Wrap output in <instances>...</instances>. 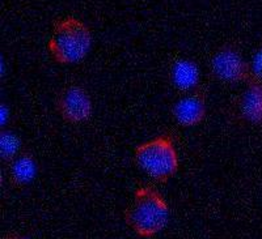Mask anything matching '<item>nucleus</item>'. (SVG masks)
Wrapping results in <instances>:
<instances>
[{
  "mask_svg": "<svg viewBox=\"0 0 262 239\" xmlns=\"http://www.w3.org/2000/svg\"><path fill=\"white\" fill-rule=\"evenodd\" d=\"M7 175L11 186L15 188L28 186L37 175L36 159L30 152H20L7 163Z\"/></svg>",
  "mask_w": 262,
  "mask_h": 239,
  "instance_id": "nucleus-7",
  "label": "nucleus"
},
{
  "mask_svg": "<svg viewBox=\"0 0 262 239\" xmlns=\"http://www.w3.org/2000/svg\"><path fill=\"white\" fill-rule=\"evenodd\" d=\"M247 92L243 94L240 110L245 121L252 124H262V83L259 80L250 81Z\"/></svg>",
  "mask_w": 262,
  "mask_h": 239,
  "instance_id": "nucleus-8",
  "label": "nucleus"
},
{
  "mask_svg": "<svg viewBox=\"0 0 262 239\" xmlns=\"http://www.w3.org/2000/svg\"><path fill=\"white\" fill-rule=\"evenodd\" d=\"M211 71L217 80L223 83H243L253 81L250 65L236 49L222 47L212 55Z\"/></svg>",
  "mask_w": 262,
  "mask_h": 239,
  "instance_id": "nucleus-4",
  "label": "nucleus"
},
{
  "mask_svg": "<svg viewBox=\"0 0 262 239\" xmlns=\"http://www.w3.org/2000/svg\"><path fill=\"white\" fill-rule=\"evenodd\" d=\"M172 114L181 127H194L202 123L206 116V97L195 92L182 97L173 105Z\"/></svg>",
  "mask_w": 262,
  "mask_h": 239,
  "instance_id": "nucleus-6",
  "label": "nucleus"
},
{
  "mask_svg": "<svg viewBox=\"0 0 262 239\" xmlns=\"http://www.w3.org/2000/svg\"><path fill=\"white\" fill-rule=\"evenodd\" d=\"M169 219V207L160 192L152 186L135 189L125 210V221L138 236L151 238L163 230Z\"/></svg>",
  "mask_w": 262,
  "mask_h": 239,
  "instance_id": "nucleus-1",
  "label": "nucleus"
},
{
  "mask_svg": "<svg viewBox=\"0 0 262 239\" xmlns=\"http://www.w3.org/2000/svg\"><path fill=\"white\" fill-rule=\"evenodd\" d=\"M21 141L18 136L9 131H2L0 133V156L4 162L8 163L20 153Z\"/></svg>",
  "mask_w": 262,
  "mask_h": 239,
  "instance_id": "nucleus-10",
  "label": "nucleus"
},
{
  "mask_svg": "<svg viewBox=\"0 0 262 239\" xmlns=\"http://www.w3.org/2000/svg\"><path fill=\"white\" fill-rule=\"evenodd\" d=\"M134 161L140 170L159 183H167L179 170V154L169 135L155 136L138 145Z\"/></svg>",
  "mask_w": 262,
  "mask_h": 239,
  "instance_id": "nucleus-3",
  "label": "nucleus"
},
{
  "mask_svg": "<svg viewBox=\"0 0 262 239\" xmlns=\"http://www.w3.org/2000/svg\"><path fill=\"white\" fill-rule=\"evenodd\" d=\"M250 71H252V76L253 80H262V46L256 51L252 59V64H250Z\"/></svg>",
  "mask_w": 262,
  "mask_h": 239,
  "instance_id": "nucleus-11",
  "label": "nucleus"
},
{
  "mask_svg": "<svg viewBox=\"0 0 262 239\" xmlns=\"http://www.w3.org/2000/svg\"><path fill=\"white\" fill-rule=\"evenodd\" d=\"M170 79L173 85L181 90H190L196 88L200 83L198 65L188 59L176 60L170 68Z\"/></svg>",
  "mask_w": 262,
  "mask_h": 239,
  "instance_id": "nucleus-9",
  "label": "nucleus"
},
{
  "mask_svg": "<svg viewBox=\"0 0 262 239\" xmlns=\"http://www.w3.org/2000/svg\"><path fill=\"white\" fill-rule=\"evenodd\" d=\"M3 239H30L25 235H21V234L17 233H8Z\"/></svg>",
  "mask_w": 262,
  "mask_h": 239,
  "instance_id": "nucleus-12",
  "label": "nucleus"
},
{
  "mask_svg": "<svg viewBox=\"0 0 262 239\" xmlns=\"http://www.w3.org/2000/svg\"><path fill=\"white\" fill-rule=\"evenodd\" d=\"M57 110L67 123H83L92 115V101L81 86L70 85L59 93Z\"/></svg>",
  "mask_w": 262,
  "mask_h": 239,
  "instance_id": "nucleus-5",
  "label": "nucleus"
},
{
  "mask_svg": "<svg viewBox=\"0 0 262 239\" xmlns=\"http://www.w3.org/2000/svg\"><path fill=\"white\" fill-rule=\"evenodd\" d=\"M92 46V33L88 25L72 16L57 20L53 25L48 50L54 62L74 64L83 60Z\"/></svg>",
  "mask_w": 262,
  "mask_h": 239,
  "instance_id": "nucleus-2",
  "label": "nucleus"
}]
</instances>
